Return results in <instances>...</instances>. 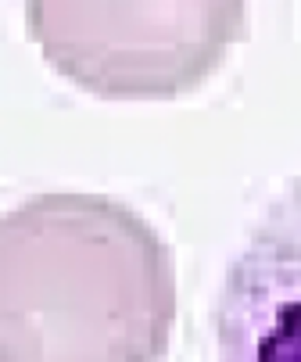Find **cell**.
<instances>
[{"mask_svg":"<svg viewBox=\"0 0 301 362\" xmlns=\"http://www.w3.org/2000/svg\"><path fill=\"white\" fill-rule=\"evenodd\" d=\"M176 262L108 194L47 190L0 223V362H158Z\"/></svg>","mask_w":301,"mask_h":362,"instance_id":"6da1fadb","label":"cell"},{"mask_svg":"<svg viewBox=\"0 0 301 362\" xmlns=\"http://www.w3.org/2000/svg\"><path fill=\"white\" fill-rule=\"evenodd\" d=\"M25 25L47 65L105 100H169L216 76L247 36L240 0H33Z\"/></svg>","mask_w":301,"mask_h":362,"instance_id":"7a4b0ae2","label":"cell"},{"mask_svg":"<svg viewBox=\"0 0 301 362\" xmlns=\"http://www.w3.org/2000/svg\"><path fill=\"white\" fill-rule=\"evenodd\" d=\"M216 362H301V176L230 258L212 308Z\"/></svg>","mask_w":301,"mask_h":362,"instance_id":"3957f363","label":"cell"}]
</instances>
